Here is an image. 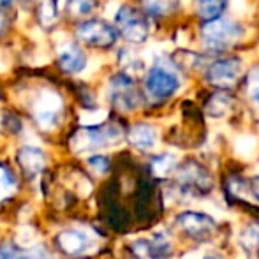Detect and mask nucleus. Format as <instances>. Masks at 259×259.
Segmentation results:
<instances>
[{
	"instance_id": "f257e3e1",
	"label": "nucleus",
	"mask_w": 259,
	"mask_h": 259,
	"mask_svg": "<svg viewBox=\"0 0 259 259\" xmlns=\"http://www.w3.org/2000/svg\"><path fill=\"white\" fill-rule=\"evenodd\" d=\"M242 34V25L229 20H222V18L205 23L201 27V37L206 48L211 52H224V50L231 48L235 42H238Z\"/></svg>"
},
{
	"instance_id": "f03ea898",
	"label": "nucleus",
	"mask_w": 259,
	"mask_h": 259,
	"mask_svg": "<svg viewBox=\"0 0 259 259\" xmlns=\"http://www.w3.org/2000/svg\"><path fill=\"white\" fill-rule=\"evenodd\" d=\"M115 23L120 35L133 45H141L148 37V21L141 11L136 7L123 6L115 16Z\"/></svg>"
},
{
	"instance_id": "7ed1b4c3",
	"label": "nucleus",
	"mask_w": 259,
	"mask_h": 259,
	"mask_svg": "<svg viewBox=\"0 0 259 259\" xmlns=\"http://www.w3.org/2000/svg\"><path fill=\"white\" fill-rule=\"evenodd\" d=\"M122 138V133L116 125L108 127H89L81 129L71 138V148L74 152H87L101 148L106 145L116 143Z\"/></svg>"
},
{
	"instance_id": "20e7f679",
	"label": "nucleus",
	"mask_w": 259,
	"mask_h": 259,
	"mask_svg": "<svg viewBox=\"0 0 259 259\" xmlns=\"http://www.w3.org/2000/svg\"><path fill=\"white\" fill-rule=\"evenodd\" d=\"M62 109H64V101L55 90L45 89L39 92V96L34 101V116L35 122L41 129L50 131L58 125L62 116Z\"/></svg>"
},
{
	"instance_id": "39448f33",
	"label": "nucleus",
	"mask_w": 259,
	"mask_h": 259,
	"mask_svg": "<svg viewBox=\"0 0 259 259\" xmlns=\"http://www.w3.org/2000/svg\"><path fill=\"white\" fill-rule=\"evenodd\" d=\"M76 37L92 48L108 50L116 42V30L103 20H87L78 25Z\"/></svg>"
},
{
	"instance_id": "423d86ee",
	"label": "nucleus",
	"mask_w": 259,
	"mask_h": 259,
	"mask_svg": "<svg viewBox=\"0 0 259 259\" xmlns=\"http://www.w3.org/2000/svg\"><path fill=\"white\" fill-rule=\"evenodd\" d=\"M242 60L236 57L221 58V60L213 62L210 67L206 69V81L211 87L221 90H228L238 83L240 76H242Z\"/></svg>"
},
{
	"instance_id": "0eeeda50",
	"label": "nucleus",
	"mask_w": 259,
	"mask_h": 259,
	"mask_svg": "<svg viewBox=\"0 0 259 259\" xmlns=\"http://www.w3.org/2000/svg\"><path fill=\"white\" fill-rule=\"evenodd\" d=\"M145 89L154 101H164L180 89V79L177 78V74H173V71L157 65L148 71Z\"/></svg>"
},
{
	"instance_id": "6e6552de",
	"label": "nucleus",
	"mask_w": 259,
	"mask_h": 259,
	"mask_svg": "<svg viewBox=\"0 0 259 259\" xmlns=\"http://www.w3.org/2000/svg\"><path fill=\"white\" fill-rule=\"evenodd\" d=\"M111 103L120 111H133L140 104V94L127 74H118L111 79Z\"/></svg>"
},
{
	"instance_id": "1a4fd4ad",
	"label": "nucleus",
	"mask_w": 259,
	"mask_h": 259,
	"mask_svg": "<svg viewBox=\"0 0 259 259\" xmlns=\"http://www.w3.org/2000/svg\"><path fill=\"white\" fill-rule=\"evenodd\" d=\"M58 245L64 252L71 256L83 254L94 245V238L85 229H67L58 235Z\"/></svg>"
},
{
	"instance_id": "9d476101",
	"label": "nucleus",
	"mask_w": 259,
	"mask_h": 259,
	"mask_svg": "<svg viewBox=\"0 0 259 259\" xmlns=\"http://www.w3.org/2000/svg\"><path fill=\"white\" fill-rule=\"evenodd\" d=\"M178 222L189 235L196 236V238H205L215 229L213 219L206 213H199V211H185L180 215Z\"/></svg>"
},
{
	"instance_id": "9b49d317",
	"label": "nucleus",
	"mask_w": 259,
	"mask_h": 259,
	"mask_svg": "<svg viewBox=\"0 0 259 259\" xmlns=\"http://www.w3.org/2000/svg\"><path fill=\"white\" fill-rule=\"evenodd\" d=\"M87 65V57L78 45H67L58 53V67L65 74H76Z\"/></svg>"
},
{
	"instance_id": "f8f14e48",
	"label": "nucleus",
	"mask_w": 259,
	"mask_h": 259,
	"mask_svg": "<svg viewBox=\"0 0 259 259\" xmlns=\"http://www.w3.org/2000/svg\"><path fill=\"white\" fill-rule=\"evenodd\" d=\"M18 160H20L21 167H23V171L28 175V177L39 175L46 164L45 154L35 147H23L21 148L20 154H18Z\"/></svg>"
},
{
	"instance_id": "ddd939ff",
	"label": "nucleus",
	"mask_w": 259,
	"mask_h": 259,
	"mask_svg": "<svg viewBox=\"0 0 259 259\" xmlns=\"http://www.w3.org/2000/svg\"><path fill=\"white\" fill-rule=\"evenodd\" d=\"M129 141L140 150H152L157 143V131L148 123H136L129 131Z\"/></svg>"
},
{
	"instance_id": "4468645a",
	"label": "nucleus",
	"mask_w": 259,
	"mask_h": 259,
	"mask_svg": "<svg viewBox=\"0 0 259 259\" xmlns=\"http://www.w3.org/2000/svg\"><path fill=\"white\" fill-rule=\"evenodd\" d=\"M226 7H228V0H196V14L205 23L219 20Z\"/></svg>"
},
{
	"instance_id": "2eb2a0df",
	"label": "nucleus",
	"mask_w": 259,
	"mask_h": 259,
	"mask_svg": "<svg viewBox=\"0 0 259 259\" xmlns=\"http://www.w3.org/2000/svg\"><path fill=\"white\" fill-rule=\"evenodd\" d=\"M180 184L189 189H194L192 185H196V189H208L210 178H208V175L199 166L189 164V166H185L180 171Z\"/></svg>"
},
{
	"instance_id": "dca6fc26",
	"label": "nucleus",
	"mask_w": 259,
	"mask_h": 259,
	"mask_svg": "<svg viewBox=\"0 0 259 259\" xmlns=\"http://www.w3.org/2000/svg\"><path fill=\"white\" fill-rule=\"evenodd\" d=\"M39 23L50 28L57 21V0H34Z\"/></svg>"
},
{
	"instance_id": "f3484780",
	"label": "nucleus",
	"mask_w": 259,
	"mask_h": 259,
	"mask_svg": "<svg viewBox=\"0 0 259 259\" xmlns=\"http://www.w3.org/2000/svg\"><path fill=\"white\" fill-rule=\"evenodd\" d=\"M143 9L155 18H162L171 14L178 6V0H141Z\"/></svg>"
},
{
	"instance_id": "a211bd4d",
	"label": "nucleus",
	"mask_w": 259,
	"mask_h": 259,
	"mask_svg": "<svg viewBox=\"0 0 259 259\" xmlns=\"http://www.w3.org/2000/svg\"><path fill=\"white\" fill-rule=\"evenodd\" d=\"M175 166H177V159L169 154H162L152 160V173L159 178L169 177L173 173Z\"/></svg>"
},
{
	"instance_id": "6ab92c4d",
	"label": "nucleus",
	"mask_w": 259,
	"mask_h": 259,
	"mask_svg": "<svg viewBox=\"0 0 259 259\" xmlns=\"http://www.w3.org/2000/svg\"><path fill=\"white\" fill-rule=\"evenodd\" d=\"M229 104H231V101L228 99V96H224V94H215V96H211V99L208 101L206 111L210 113L211 116H222L228 113Z\"/></svg>"
},
{
	"instance_id": "aec40b11",
	"label": "nucleus",
	"mask_w": 259,
	"mask_h": 259,
	"mask_svg": "<svg viewBox=\"0 0 259 259\" xmlns=\"http://www.w3.org/2000/svg\"><path fill=\"white\" fill-rule=\"evenodd\" d=\"M97 7V0H67V11L71 16H87Z\"/></svg>"
},
{
	"instance_id": "412c9836",
	"label": "nucleus",
	"mask_w": 259,
	"mask_h": 259,
	"mask_svg": "<svg viewBox=\"0 0 259 259\" xmlns=\"http://www.w3.org/2000/svg\"><path fill=\"white\" fill-rule=\"evenodd\" d=\"M16 189V182H14V177L9 173L6 166L0 164V201L6 198H9L11 194Z\"/></svg>"
},
{
	"instance_id": "4be33fe9",
	"label": "nucleus",
	"mask_w": 259,
	"mask_h": 259,
	"mask_svg": "<svg viewBox=\"0 0 259 259\" xmlns=\"http://www.w3.org/2000/svg\"><path fill=\"white\" fill-rule=\"evenodd\" d=\"M20 129H21V122L14 113L7 111V109L0 111V131H2V133L14 134Z\"/></svg>"
},
{
	"instance_id": "5701e85b",
	"label": "nucleus",
	"mask_w": 259,
	"mask_h": 259,
	"mask_svg": "<svg viewBox=\"0 0 259 259\" xmlns=\"http://www.w3.org/2000/svg\"><path fill=\"white\" fill-rule=\"evenodd\" d=\"M247 94H249L250 103L259 108V69H254L247 76Z\"/></svg>"
},
{
	"instance_id": "b1692460",
	"label": "nucleus",
	"mask_w": 259,
	"mask_h": 259,
	"mask_svg": "<svg viewBox=\"0 0 259 259\" xmlns=\"http://www.w3.org/2000/svg\"><path fill=\"white\" fill-rule=\"evenodd\" d=\"M242 243L247 249H257L259 247V224H250L243 229Z\"/></svg>"
},
{
	"instance_id": "393cba45",
	"label": "nucleus",
	"mask_w": 259,
	"mask_h": 259,
	"mask_svg": "<svg viewBox=\"0 0 259 259\" xmlns=\"http://www.w3.org/2000/svg\"><path fill=\"white\" fill-rule=\"evenodd\" d=\"M37 240H39V236H37V233H35V229L28 228V226L18 229L16 242L20 243V245H34Z\"/></svg>"
},
{
	"instance_id": "a878e982",
	"label": "nucleus",
	"mask_w": 259,
	"mask_h": 259,
	"mask_svg": "<svg viewBox=\"0 0 259 259\" xmlns=\"http://www.w3.org/2000/svg\"><path fill=\"white\" fill-rule=\"evenodd\" d=\"M89 166L92 167L96 173L104 175L106 171H108V167H109V162H108V159L103 157V155H94V157H90V159H89Z\"/></svg>"
},
{
	"instance_id": "bb28decb",
	"label": "nucleus",
	"mask_w": 259,
	"mask_h": 259,
	"mask_svg": "<svg viewBox=\"0 0 259 259\" xmlns=\"http://www.w3.org/2000/svg\"><path fill=\"white\" fill-rule=\"evenodd\" d=\"M236 152H238L242 157H252L254 152H256V145H254V140H240L238 145H236Z\"/></svg>"
},
{
	"instance_id": "cd10ccee",
	"label": "nucleus",
	"mask_w": 259,
	"mask_h": 259,
	"mask_svg": "<svg viewBox=\"0 0 259 259\" xmlns=\"http://www.w3.org/2000/svg\"><path fill=\"white\" fill-rule=\"evenodd\" d=\"M229 187H231V191L235 192L236 196H240V198L252 199V194H250V192H249V187H247L245 182H242V180H231V184H229Z\"/></svg>"
},
{
	"instance_id": "c85d7f7f",
	"label": "nucleus",
	"mask_w": 259,
	"mask_h": 259,
	"mask_svg": "<svg viewBox=\"0 0 259 259\" xmlns=\"http://www.w3.org/2000/svg\"><path fill=\"white\" fill-rule=\"evenodd\" d=\"M7 27H9V18H7V14L4 11H0V39L7 32Z\"/></svg>"
},
{
	"instance_id": "c756f323",
	"label": "nucleus",
	"mask_w": 259,
	"mask_h": 259,
	"mask_svg": "<svg viewBox=\"0 0 259 259\" xmlns=\"http://www.w3.org/2000/svg\"><path fill=\"white\" fill-rule=\"evenodd\" d=\"M18 259H48V254H46L42 249H39V250H34V252L27 254V256H21Z\"/></svg>"
},
{
	"instance_id": "7c9ffc66",
	"label": "nucleus",
	"mask_w": 259,
	"mask_h": 259,
	"mask_svg": "<svg viewBox=\"0 0 259 259\" xmlns=\"http://www.w3.org/2000/svg\"><path fill=\"white\" fill-rule=\"evenodd\" d=\"M254 194H256V198L259 199V177L254 180Z\"/></svg>"
},
{
	"instance_id": "2f4dec72",
	"label": "nucleus",
	"mask_w": 259,
	"mask_h": 259,
	"mask_svg": "<svg viewBox=\"0 0 259 259\" xmlns=\"http://www.w3.org/2000/svg\"><path fill=\"white\" fill-rule=\"evenodd\" d=\"M14 4V0H0V7H9V6H13Z\"/></svg>"
},
{
	"instance_id": "473e14b6",
	"label": "nucleus",
	"mask_w": 259,
	"mask_h": 259,
	"mask_svg": "<svg viewBox=\"0 0 259 259\" xmlns=\"http://www.w3.org/2000/svg\"><path fill=\"white\" fill-rule=\"evenodd\" d=\"M0 259H7V252H6V250H0Z\"/></svg>"
},
{
	"instance_id": "72a5a7b5",
	"label": "nucleus",
	"mask_w": 259,
	"mask_h": 259,
	"mask_svg": "<svg viewBox=\"0 0 259 259\" xmlns=\"http://www.w3.org/2000/svg\"><path fill=\"white\" fill-rule=\"evenodd\" d=\"M205 259H221V257H217V256H208V257H205Z\"/></svg>"
}]
</instances>
